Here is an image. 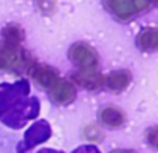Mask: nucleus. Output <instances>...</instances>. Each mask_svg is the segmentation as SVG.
I'll return each instance as SVG.
<instances>
[{"label": "nucleus", "mask_w": 158, "mask_h": 153, "mask_svg": "<svg viewBox=\"0 0 158 153\" xmlns=\"http://www.w3.org/2000/svg\"><path fill=\"white\" fill-rule=\"evenodd\" d=\"M147 139L152 147H156V128H150L147 133Z\"/></svg>", "instance_id": "nucleus-13"}, {"label": "nucleus", "mask_w": 158, "mask_h": 153, "mask_svg": "<svg viewBox=\"0 0 158 153\" xmlns=\"http://www.w3.org/2000/svg\"><path fill=\"white\" fill-rule=\"evenodd\" d=\"M37 113H39V101L36 98H28V99L22 98L8 108L3 121L6 125H10L13 128H19L27 121L36 118Z\"/></svg>", "instance_id": "nucleus-1"}, {"label": "nucleus", "mask_w": 158, "mask_h": 153, "mask_svg": "<svg viewBox=\"0 0 158 153\" xmlns=\"http://www.w3.org/2000/svg\"><path fill=\"white\" fill-rule=\"evenodd\" d=\"M74 81L81 85L82 88H87V90H96L102 85V76L95 73L93 70H82L81 73H76L74 76Z\"/></svg>", "instance_id": "nucleus-8"}, {"label": "nucleus", "mask_w": 158, "mask_h": 153, "mask_svg": "<svg viewBox=\"0 0 158 153\" xmlns=\"http://www.w3.org/2000/svg\"><path fill=\"white\" fill-rule=\"evenodd\" d=\"M113 153H133V151H130V150H116Z\"/></svg>", "instance_id": "nucleus-15"}, {"label": "nucleus", "mask_w": 158, "mask_h": 153, "mask_svg": "<svg viewBox=\"0 0 158 153\" xmlns=\"http://www.w3.org/2000/svg\"><path fill=\"white\" fill-rule=\"evenodd\" d=\"M31 74L34 81L44 88H53L56 82L59 81L57 73L51 66H47V65H36Z\"/></svg>", "instance_id": "nucleus-6"}, {"label": "nucleus", "mask_w": 158, "mask_h": 153, "mask_svg": "<svg viewBox=\"0 0 158 153\" xmlns=\"http://www.w3.org/2000/svg\"><path fill=\"white\" fill-rule=\"evenodd\" d=\"M155 2L156 0H106L109 10L123 20L144 11Z\"/></svg>", "instance_id": "nucleus-2"}, {"label": "nucleus", "mask_w": 158, "mask_h": 153, "mask_svg": "<svg viewBox=\"0 0 158 153\" xmlns=\"http://www.w3.org/2000/svg\"><path fill=\"white\" fill-rule=\"evenodd\" d=\"M73 153H99V150L93 145H82V147L76 148Z\"/></svg>", "instance_id": "nucleus-12"}, {"label": "nucleus", "mask_w": 158, "mask_h": 153, "mask_svg": "<svg viewBox=\"0 0 158 153\" xmlns=\"http://www.w3.org/2000/svg\"><path fill=\"white\" fill-rule=\"evenodd\" d=\"M70 59L81 70H93L98 66V53L84 42H77L71 46Z\"/></svg>", "instance_id": "nucleus-4"}, {"label": "nucleus", "mask_w": 158, "mask_h": 153, "mask_svg": "<svg viewBox=\"0 0 158 153\" xmlns=\"http://www.w3.org/2000/svg\"><path fill=\"white\" fill-rule=\"evenodd\" d=\"M51 135V128L48 125V122L45 121H39L36 124H33L30 127V130L25 133V139H23V148H20V153H23L25 150L33 148L34 145L47 141Z\"/></svg>", "instance_id": "nucleus-5"}, {"label": "nucleus", "mask_w": 158, "mask_h": 153, "mask_svg": "<svg viewBox=\"0 0 158 153\" xmlns=\"http://www.w3.org/2000/svg\"><path fill=\"white\" fill-rule=\"evenodd\" d=\"M39 153H62V151H56V150H40Z\"/></svg>", "instance_id": "nucleus-14"}, {"label": "nucleus", "mask_w": 158, "mask_h": 153, "mask_svg": "<svg viewBox=\"0 0 158 153\" xmlns=\"http://www.w3.org/2000/svg\"><path fill=\"white\" fill-rule=\"evenodd\" d=\"M51 96L57 104H68L74 99V87L71 82L59 79L56 85L51 88Z\"/></svg>", "instance_id": "nucleus-7"}, {"label": "nucleus", "mask_w": 158, "mask_h": 153, "mask_svg": "<svg viewBox=\"0 0 158 153\" xmlns=\"http://www.w3.org/2000/svg\"><path fill=\"white\" fill-rule=\"evenodd\" d=\"M101 121L109 127H119L124 122V113L115 107H106L101 111Z\"/></svg>", "instance_id": "nucleus-11"}, {"label": "nucleus", "mask_w": 158, "mask_h": 153, "mask_svg": "<svg viewBox=\"0 0 158 153\" xmlns=\"http://www.w3.org/2000/svg\"><path fill=\"white\" fill-rule=\"evenodd\" d=\"M138 42V46L144 51H152L156 48L158 45V33L155 28H147V30H143L136 39Z\"/></svg>", "instance_id": "nucleus-10"}, {"label": "nucleus", "mask_w": 158, "mask_h": 153, "mask_svg": "<svg viewBox=\"0 0 158 153\" xmlns=\"http://www.w3.org/2000/svg\"><path fill=\"white\" fill-rule=\"evenodd\" d=\"M30 93V85L27 81L16 84H2L0 85V116L8 111V108L16 104L19 99L27 98Z\"/></svg>", "instance_id": "nucleus-3"}, {"label": "nucleus", "mask_w": 158, "mask_h": 153, "mask_svg": "<svg viewBox=\"0 0 158 153\" xmlns=\"http://www.w3.org/2000/svg\"><path fill=\"white\" fill-rule=\"evenodd\" d=\"M132 81V76L129 71L126 70H119V71H113L110 73L107 78H106V85L109 90L112 91H123L129 87Z\"/></svg>", "instance_id": "nucleus-9"}]
</instances>
